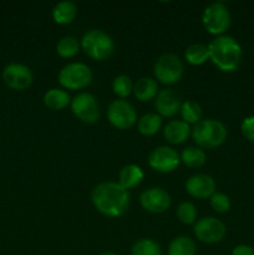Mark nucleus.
Wrapping results in <instances>:
<instances>
[{
    "label": "nucleus",
    "mask_w": 254,
    "mask_h": 255,
    "mask_svg": "<svg viewBox=\"0 0 254 255\" xmlns=\"http://www.w3.org/2000/svg\"><path fill=\"white\" fill-rule=\"evenodd\" d=\"M129 192L119 182H101L92 189L91 201L97 212L109 218H119L129 206Z\"/></svg>",
    "instance_id": "f257e3e1"
},
{
    "label": "nucleus",
    "mask_w": 254,
    "mask_h": 255,
    "mask_svg": "<svg viewBox=\"0 0 254 255\" xmlns=\"http://www.w3.org/2000/svg\"><path fill=\"white\" fill-rule=\"evenodd\" d=\"M209 60L223 72H232L241 65L243 50L239 42L229 35L216 36L208 44Z\"/></svg>",
    "instance_id": "f03ea898"
},
{
    "label": "nucleus",
    "mask_w": 254,
    "mask_h": 255,
    "mask_svg": "<svg viewBox=\"0 0 254 255\" xmlns=\"http://www.w3.org/2000/svg\"><path fill=\"white\" fill-rule=\"evenodd\" d=\"M192 138L199 148H217L226 142L228 131L223 122L214 119L201 120L191 131Z\"/></svg>",
    "instance_id": "7ed1b4c3"
},
{
    "label": "nucleus",
    "mask_w": 254,
    "mask_h": 255,
    "mask_svg": "<svg viewBox=\"0 0 254 255\" xmlns=\"http://www.w3.org/2000/svg\"><path fill=\"white\" fill-rule=\"evenodd\" d=\"M80 46L90 59L96 61H106L115 51V41L112 37L100 29H91L85 32Z\"/></svg>",
    "instance_id": "20e7f679"
},
{
    "label": "nucleus",
    "mask_w": 254,
    "mask_h": 255,
    "mask_svg": "<svg viewBox=\"0 0 254 255\" xmlns=\"http://www.w3.org/2000/svg\"><path fill=\"white\" fill-rule=\"evenodd\" d=\"M231 12L226 4L221 1L207 5L202 14V24L207 32L221 36L231 26Z\"/></svg>",
    "instance_id": "39448f33"
},
{
    "label": "nucleus",
    "mask_w": 254,
    "mask_h": 255,
    "mask_svg": "<svg viewBox=\"0 0 254 255\" xmlns=\"http://www.w3.org/2000/svg\"><path fill=\"white\" fill-rule=\"evenodd\" d=\"M59 84L66 90H82L92 81V71L84 62H70L60 70Z\"/></svg>",
    "instance_id": "423d86ee"
},
{
    "label": "nucleus",
    "mask_w": 254,
    "mask_h": 255,
    "mask_svg": "<svg viewBox=\"0 0 254 255\" xmlns=\"http://www.w3.org/2000/svg\"><path fill=\"white\" fill-rule=\"evenodd\" d=\"M184 66L182 60L174 54H163L157 59L153 74L157 81L163 85H174L181 81Z\"/></svg>",
    "instance_id": "0eeeda50"
},
{
    "label": "nucleus",
    "mask_w": 254,
    "mask_h": 255,
    "mask_svg": "<svg viewBox=\"0 0 254 255\" xmlns=\"http://www.w3.org/2000/svg\"><path fill=\"white\" fill-rule=\"evenodd\" d=\"M71 111L81 122L92 125L100 119V104L90 92H80L71 100Z\"/></svg>",
    "instance_id": "6e6552de"
},
{
    "label": "nucleus",
    "mask_w": 254,
    "mask_h": 255,
    "mask_svg": "<svg viewBox=\"0 0 254 255\" xmlns=\"http://www.w3.org/2000/svg\"><path fill=\"white\" fill-rule=\"evenodd\" d=\"M193 233L201 243L217 244L227 234L226 224L214 217H204L194 223Z\"/></svg>",
    "instance_id": "1a4fd4ad"
},
{
    "label": "nucleus",
    "mask_w": 254,
    "mask_h": 255,
    "mask_svg": "<svg viewBox=\"0 0 254 255\" xmlns=\"http://www.w3.org/2000/svg\"><path fill=\"white\" fill-rule=\"evenodd\" d=\"M107 120L117 129H128L137 122L134 107L126 100H115L107 109Z\"/></svg>",
    "instance_id": "9d476101"
},
{
    "label": "nucleus",
    "mask_w": 254,
    "mask_h": 255,
    "mask_svg": "<svg viewBox=\"0 0 254 255\" xmlns=\"http://www.w3.org/2000/svg\"><path fill=\"white\" fill-rule=\"evenodd\" d=\"M181 163V156L169 146H159L148 156V164L153 171L159 173H171Z\"/></svg>",
    "instance_id": "9b49d317"
},
{
    "label": "nucleus",
    "mask_w": 254,
    "mask_h": 255,
    "mask_svg": "<svg viewBox=\"0 0 254 255\" xmlns=\"http://www.w3.org/2000/svg\"><path fill=\"white\" fill-rule=\"evenodd\" d=\"M2 80L10 89L22 91L31 86L34 81V75L26 65L12 62V64L6 65L2 70Z\"/></svg>",
    "instance_id": "f8f14e48"
},
{
    "label": "nucleus",
    "mask_w": 254,
    "mask_h": 255,
    "mask_svg": "<svg viewBox=\"0 0 254 255\" xmlns=\"http://www.w3.org/2000/svg\"><path fill=\"white\" fill-rule=\"evenodd\" d=\"M139 203L146 212L159 214L171 207V196L161 187H152L142 192L139 196Z\"/></svg>",
    "instance_id": "ddd939ff"
},
{
    "label": "nucleus",
    "mask_w": 254,
    "mask_h": 255,
    "mask_svg": "<svg viewBox=\"0 0 254 255\" xmlns=\"http://www.w3.org/2000/svg\"><path fill=\"white\" fill-rule=\"evenodd\" d=\"M184 188H186L187 193L193 198L207 199L211 198L216 193L217 184L213 177H211L209 174L197 173L187 179Z\"/></svg>",
    "instance_id": "4468645a"
},
{
    "label": "nucleus",
    "mask_w": 254,
    "mask_h": 255,
    "mask_svg": "<svg viewBox=\"0 0 254 255\" xmlns=\"http://www.w3.org/2000/svg\"><path fill=\"white\" fill-rule=\"evenodd\" d=\"M182 106V99L173 89H164L158 91L154 99V107L161 117H173L179 114Z\"/></svg>",
    "instance_id": "2eb2a0df"
},
{
    "label": "nucleus",
    "mask_w": 254,
    "mask_h": 255,
    "mask_svg": "<svg viewBox=\"0 0 254 255\" xmlns=\"http://www.w3.org/2000/svg\"><path fill=\"white\" fill-rule=\"evenodd\" d=\"M191 126L182 120H172L163 127V136L171 144H181L191 134Z\"/></svg>",
    "instance_id": "dca6fc26"
},
{
    "label": "nucleus",
    "mask_w": 254,
    "mask_h": 255,
    "mask_svg": "<svg viewBox=\"0 0 254 255\" xmlns=\"http://www.w3.org/2000/svg\"><path fill=\"white\" fill-rule=\"evenodd\" d=\"M132 94L141 102L151 101V100L156 99L157 94H158V84L153 77H141L133 84Z\"/></svg>",
    "instance_id": "f3484780"
},
{
    "label": "nucleus",
    "mask_w": 254,
    "mask_h": 255,
    "mask_svg": "<svg viewBox=\"0 0 254 255\" xmlns=\"http://www.w3.org/2000/svg\"><path fill=\"white\" fill-rule=\"evenodd\" d=\"M143 171L137 164H127L122 167L119 173V183L124 187L125 189H133L141 184L143 181Z\"/></svg>",
    "instance_id": "a211bd4d"
},
{
    "label": "nucleus",
    "mask_w": 254,
    "mask_h": 255,
    "mask_svg": "<svg viewBox=\"0 0 254 255\" xmlns=\"http://www.w3.org/2000/svg\"><path fill=\"white\" fill-rule=\"evenodd\" d=\"M44 105L51 111H61L71 104V97L62 89H50L44 95Z\"/></svg>",
    "instance_id": "6ab92c4d"
},
{
    "label": "nucleus",
    "mask_w": 254,
    "mask_h": 255,
    "mask_svg": "<svg viewBox=\"0 0 254 255\" xmlns=\"http://www.w3.org/2000/svg\"><path fill=\"white\" fill-rule=\"evenodd\" d=\"M77 15V5L74 1H60L52 9V20L59 25L71 24Z\"/></svg>",
    "instance_id": "aec40b11"
},
{
    "label": "nucleus",
    "mask_w": 254,
    "mask_h": 255,
    "mask_svg": "<svg viewBox=\"0 0 254 255\" xmlns=\"http://www.w3.org/2000/svg\"><path fill=\"white\" fill-rule=\"evenodd\" d=\"M162 127V117L158 114H146L137 122V128L141 134L146 137L158 133Z\"/></svg>",
    "instance_id": "412c9836"
},
{
    "label": "nucleus",
    "mask_w": 254,
    "mask_h": 255,
    "mask_svg": "<svg viewBox=\"0 0 254 255\" xmlns=\"http://www.w3.org/2000/svg\"><path fill=\"white\" fill-rule=\"evenodd\" d=\"M168 255H196L197 248L196 243L193 239L189 237L181 236L177 238L172 239V242L168 246V251H167Z\"/></svg>",
    "instance_id": "4be33fe9"
},
{
    "label": "nucleus",
    "mask_w": 254,
    "mask_h": 255,
    "mask_svg": "<svg viewBox=\"0 0 254 255\" xmlns=\"http://www.w3.org/2000/svg\"><path fill=\"white\" fill-rule=\"evenodd\" d=\"M207 161L206 153L202 148L199 147H187L183 149V152L181 153V162L184 166L189 167V168H201L204 166Z\"/></svg>",
    "instance_id": "5701e85b"
},
{
    "label": "nucleus",
    "mask_w": 254,
    "mask_h": 255,
    "mask_svg": "<svg viewBox=\"0 0 254 255\" xmlns=\"http://www.w3.org/2000/svg\"><path fill=\"white\" fill-rule=\"evenodd\" d=\"M187 62L193 66H201L207 60H209L208 46L203 44H192L189 45L184 52Z\"/></svg>",
    "instance_id": "b1692460"
},
{
    "label": "nucleus",
    "mask_w": 254,
    "mask_h": 255,
    "mask_svg": "<svg viewBox=\"0 0 254 255\" xmlns=\"http://www.w3.org/2000/svg\"><path fill=\"white\" fill-rule=\"evenodd\" d=\"M179 114L182 116V121L187 122L188 125H196L202 120L203 112H202V107L199 106V104H197L193 100H187V101L182 102Z\"/></svg>",
    "instance_id": "393cba45"
},
{
    "label": "nucleus",
    "mask_w": 254,
    "mask_h": 255,
    "mask_svg": "<svg viewBox=\"0 0 254 255\" xmlns=\"http://www.w3.org/2000/svg\"><path fill=\"white\" fill-rule=\"evenodd\" d=\"M80 42L74 36H64L59 40L56 44V52L60 57L64 59H71L77 55L80 50Z\"/></svg>",
    "instance_id": "a878e982"
},
{
    "label": "nucleus",
    "mask_w": 254,
    "mask_h": 255,
    "mask_svg": "<svg viewBox=\"0 0 254 255\" xmlns=\"http://www.w3.org/2000/svg\"><path fill=\"white\" fill-rule=\"evenodd\" d=\"M112 91L121 100L126 99L133 91V82L127 75H117L112 81Z\"/></svg>",
    "instance_id": "bb28decb"
},
{
    "label": "nucleus",
    "mask_w": 254,
    "mask_h": 255,
    "mask_svg": "<svg viewBox=\"0 0 254 255\" xmlns=\"http://www.w3.org/2000/svg\"><path fill=\"white\" fill-rule=\"evenodd\" d=\"M131 255H162L158 244L149 238H142L133 244Z\"/></svg>",
    "instance_id": "cd10ccee"
},
{
    "label": "nucleus",
    "mask_w": 254,
    "mask_h": 255,
    "mask_svg": "<svg viewBox=\"0 0 254 255\" xmlns=\"http://www.w3.org/2000/svg\"><path fill=\"white\" fill-rule=\"evenodd\" d=\"M177 218L181 223L189 226V224H194L197 222V209L193 203L191 202H182L178 204L176 209Z\"/></svg>",
    "instance_id": "c85d7f7f"
},
{
    "label": "nucleus",
    "mask_w": 254,
    "mask_h": 255,
    "mask_svg": "<svg viewBox=\"0 0 254 255\" xmlns=\"http://www.w3.org/2000/svg\"><path fill=\"white\" fill-rule=\"evenodd\" d=\"M211 207L217 213H227L231 209V199L227 194L222 193V192H216L211 197Z\"/></svg>",
    "instance_id": "c756f323"
},
{
    "label": "nucleus",
    "mask_w": 254,
    "mask_h": 255,
    "mask_svg": "<svg viewBox=\"0 0 254 255\" xmlns=\"http://www.w3.org/2000/svg\"><path fill=\"white\" fill-rule=\"evenodd\" d=\"M241 131L248 141L254 143V116H248L242 121Z\"/></svg>",
    "instance_id": "7c9ffc66"
},
{
    "label": "nucleus",
    "mask_w": 254,
    "mask_h": 255,
    "mask_svg": "<svg viewBox=\"0 0 254 255\" xmlns=\"http://www.w3.org/2000/svg\"><path fill=\"white\" fill-rule=\"evenodd\" d=\"M231 255H254V248L247 244H239L234 247Z\"/></svg>",
    "instance_id": "2f4dec72"
},
{
    "label": "nucleus",
    "mask_w": 254,
    "mask_h": 255,
    "mask_svg": "<svg viewBox=\"0 0 254 255\" xmlns=\"http://www.w3.org/2000/svg\"><path fill=\"white\" fill-rule=\"evenodd\" d=\"M101 255H117V254H115V253H104V254H101Z\"/></svg>",
    "instance_id": "473e14b6"
}]
</instances>
